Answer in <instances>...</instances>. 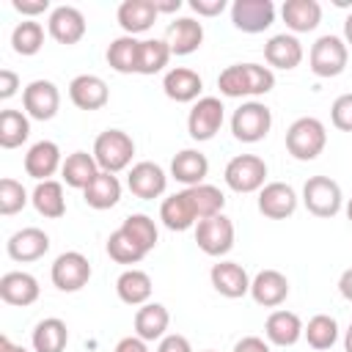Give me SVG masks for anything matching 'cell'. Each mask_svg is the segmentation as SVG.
<instances>
[{"instance_id": "cell-1", "label": "cell", "mask_w": 352, "mask_h": 352, "mask_svg": "<svg viewBox=\"0 0 352 352\" xmlns=\"http://www.w3.org/2000/svg\"><path fill=\"white\" fill-rule=\"evenodd\" d=\"M275 85V74L267 66L258 63H234L228 69L220 72L217 77V88L223 96L239 99V96H261L267 91H272Z\"/></svg>"}, {"instance_id": "cell-2", "label": "cell", "mask_w": 352, "mask_h": 352, "mask_svg": "<svg viewBox=\"0 0 352 352\" xmlns=\"http://www.w3.org/2000/svg\"><path fill=\"white\" fill-rule=\"evenodd\" d=\"M327 146V129L319 118L314 116H302L297 118L289 129H286V148L294 160H316Z\"/></svg>"}, {"instance_id": "cell-3", "label": "cell", "mask_w": 352, "mask_h": 352, "mask_svg": "<svg viewBox=\"0 0 352 352\" xmlns=\"http://www.w3.org/2000/svg\"><path fill=\"white\" fill-rule=\"evenodd\" d=\"M132 154H135V140L121 129H104L94 140V160L104 173L124 170L132 162Z\"/></svg>"}, {"instance_id": "cell-4", "label": "cell", "mask_w": 352, "mask_h": 352, "mask_svg": "<svg viewBox=\"0 0 352 352\" xmlns=\"http://www.w3.org/2000/svg\"><path fill=\"white\" fill-rule=\"evenodd\" d=\"M270 126H272V113L261 102H245L231 116V132L242 143H258V140H264L267 132H270Z\"/></svg>"}, {"instance_id": "cell-5", "label": "cell", "mask_w": 352, "mask_h": 352, "mask_svg": "<svg viewBox=\"0 0 352 352\" xmlns=\"http://www.w3.org/2000/svg\"><path fill=\"white\" fill-rule=\"evenodd\" d=\"M346 41L338 38V36H319L311 47V55H308V63H311V72L316 77H336L346 69Z\"/></svg>"}, {"instance_id": "cell-6", "label": "cell", "mask_w": 352, "mask_h": 352, "mask_svg": "<svg viewBox=\"0 0 352 352\" xmlns=\"http://www.w3.org/2000/svg\"><path fill=\"white\" fill-rule=\"evenodd\" d=\"M302 204L316 217H333L338 214L344 195H341L338 182H333L330 176H311L302 187Z\"/></svg>"}, {"instance_id": "cell-7", "label": "cell", "mask_w": 352, "mask_h": 352, "mask_svg": "<svg viewBox=\"0 0 352 352\" xmlns=\"http://www.w3.org/2000/svg\"><path fill=\"white\" fill-rule=\"evenodd\" d=\"M226 184L234 192H256L264 187L267 179V162L256 154H239L226 165Z\"/></svg>"}, {"instance_id": "cell-8", "label": "cell", "mask_w": 352, "mask_h": 352, "mask_svg": "<svg viewBox=\"0 0 352 352\" xmlns=\"http://www.w3.org/2000/svg\"><path fill=\"white\" fill-rule=\"evenodd\" d=\"M195 242L206 256H226L234 248V223L220 212L195 226Z\"/></svg>"}, {"instance_id": "cell-9", "label": "cell", "mask_w": 352, "mask_h": 352, "mask_svg": "<svg viewBox=\"0 0 352 352\" xmlns=\"http://www.w3.org/2000/svg\"><path fill=\"white\" fill-rule=\"evenodd\" d=\"M223 102L217 96H201L190 116H187V132L192 140H212L217 129L223 126Z\"/></svg>"}, {"instance_id": "cell-10", "label": "cell", "mask_w": 352, "mask_h": 352, "mask_svg": "<svg viewBox=\"0 0 352 352\" xmlns=\"http://www.w3.org/2000/svg\"><path fill=\"white\" fill-rule=\"evenodd\" d=\"M50 275L60 292H80L91 278V264L80 250H66L52 261Z\"/></svg>"}, {"instance_id": "cell-11", "label": "cell", "mask_w": 352, "mask_h": 352, "mask_svg": "<svg viewBox=\"0 0 352 352\" xmlns=\"http://www.w3.org/2000/svg\"><path fill=\"white\" fill-rule=\"evenodd\" d=\"M231 22L242 33H264L275 22L272 0H234Z\"/></svg>"}, {"instance_id": "cell-12", "label": "cell", "mask_w": 352, "mask_h": 352, "mask_svg": "<svg viewBox=\"0 0 352 352\" xmlns=\"http://www.w3.org/2000/svg\"><path fill=\"white\" fill-rule=\"evenodd\" d=\"M22 104L25 113L36 121H50L55 118L58 107H60V91L55 82L50 80H33L25 91H22Z\"/></svg>"}, {"instance_id": "cell-13", "label": "cell", "mask_w": 352, "mask_h": 352, "mask_svg": "<svg viewBox=\"0 0 352 352\" xmlns=\"http://www.w3.org/2000/svg\"><path fill=\"white\" fill-rule=\"evenodd\" d=\"M160 220L170 231H187L192 223H201V214H198V206H195V198H192L190 187L182 190V192H173L170 198L162 201Z\"/></svg>"}, {"instance_id": "cell-14", "label": "cell", "mask_w": 352, "mask_h": 352, "mask_svg": "<svg viewBox=\"0 0 352 352\" xmlns=\"http://www.w3.org/2000/svg\"><path fill=\"white\" fill-rule=\"evenodd\" d=\"M297 209V192L286 182H270L258 190V212L270 220H286Z\"/></svg>"}, {"instance_id": "cell-15", "label": "cell", "mask_w": 352, "mask_h": 352, "mask_svg": "<svg viewBox=\"0 0 352 352\" xmlns=\"http://www.w3.org/2000/svg\"><path fill=\"white\" fill-rule=\"evenodd\" d=\"M126 184H129L132 195H138V198H143V201H151V198H160V195L165 192L168 176H165V170H162L157 162L143 160V162L132 165V170H129V176H126Z\"/></svg>"}, {"instance_id": "cell-16", "label": "cell", "mask_w": 352, "mask_h": 352, "mask_svg": "<svg viewBox=\"0 0 352 352\" xmlns=\"http://www.w3.org/2000/svg\"><path fill=\"white\" fill-rule=\"evenodd\" d=\"M69 99L80 107V110H102L110 99L107 82L96 74H77L69 82Z\"/></svg>"}, {"instance_id": "cell-17", "label": "cell", "mask_w": 352, "mask_h": 352, "mask_svg": "<svg viewBox=\"0 0 352 352\" xmlns=\"http://www.w3.org/2000/svg\"><path fill=\"white\" fill-rule=\"evenodd\" d=\"M209 278H212L214 292L223 294V297H228V300L245 297V294L250 292V278H248L245 267L236 264V261H217V264L212 267Z\"/></svg>"}, {"instance_id": "cell-18", "label": "cell", "mask_w": 352, "mask_h": 352, "mask_svg": "<svg viewBox=\"0 0 352 352\" xmlns=\"http://www.w3.org/2000/svg\"><path fill=\"white\" fill-rule=\"evenodd\" d=\"M47 28H50V36L55 41H60V44H77L85 36V16L74 6H58V8H52Z\"/></svg>"}, {"instance_id": "cell-19", "label": "cell", "mask_w": 352, "mask_h": 352, "mask_svg": "<svg viewBox=\"0 0 352 352\" xmlns=\"http://www.w3.org/2000/svg\"><path fill=\"white\" fill-rule=\"evenodd\" d=\"M58 168H63L60 162V148L52 140H38L28 148L25 154V173L33 176L36 182H47Z\"/></svg>"}, {"instance_id": "cell-20", "label": "cell", "mask_w": 352, "mask_h": 352, "mask_svg": "<svg viewBox=\"0 0 352 352\" xmlns=\"http://www.w3.org/2000/svg\"><path fill=\"white\" fill-rule=\"evenodd\" d=\"M6 250L14 261H36L50 250V236L41 228L28 226V228H19L16 234H11V239L6 242Z\"/></svg>"}, {"instance_id": "cell-21", "label": "cell", "mask_w": 352, "mask_h": 352, "mask_svg": "<svg viewBox=\"0 0 352 352\" xmlns=\"http://www.w3.org/2000/svg\"><path fill=\"white\" fill-rule=\"evenodd\" d=\"M250 297L264 308H278L289 297V280L278 270H261L250 280Z\"/></svg>"}, {"instance_id": "cell-22", "label": "cell", "mask_w": 352, "mask_h": 352, "mask_svg": "<svg viewBox=\"0 0 352 352\" xmlns=\"http://www.w3.org/2000/svg\"><path fill=\"white\" fill-rule=\"evenodd\" d=\"M38 280L30 275V272H19V270H14V272H6L3 278H0V297H3V302H8V305H33L36 300H38Z\"/></svg>"}, {"instance_id": "cell-23", "label": "cell", "mask_w": 352, "mask_h": 352, "mask_svg": "<svg viewBox=\"0 0 352 352\" xmlns=\"http://www.w3.org/2000/svg\"><path fill=\"white\" fill-rule=\"evenodd\" d=\"M165 41L173 55H190L204 44V28H201V22H195L190 16H179L168 25Z\"/></svg>"}, {"instance_id": "cell-24", "label": "cell", "mask_w": 352, "mask_h": 352, "mask_svg": "<svg viewBox=\"0 0 352 352\" xmlns=\"http://www.w3.org/2000/svg\"><path fill=\"white\" fill-rule=\"evenodd\" d=\"M302 322L294 311H272L264 322V336L275 346H292L302 338Z\"/></svg>"}, {"instance_id": "cell-25", "label": "cell", "mask_w": 352, "mask_h": 352, "mask_svg": "<svg viewBox=\"0 0 352 352\" xmlns=\"http://www.w3.org/2000/svg\"><path fill=\"white\" fill-rule=\"evenodd\" d=\"M204 82L198 77V72L187 69V66H176L165 74L162 80V91L168 99L173 102H198V94H201Z\"/></svg>"}, {"instance_id": "cell-26", "label": "cell", "mask_w": 352, "mask_h": 352, "mask_svg": "<svg viewBox=\"0 0 352 352\" xmlns=\"http://www.w3.org/2000/svg\"><path fill=\"white\" fill-rule=\"evenodd\" d=\"M157 6L154 0H124L118 6V25L124 28L126 36H135V33H143L154 25L157 19Z\"/></svg>"}, {"instance_id": "cell-27", "label": "cell", "mask_w": 352, "mask_h": 352, "mask_svg": "<svg viewBox=\"0 0 352 352\" xmlns=\"http://www.w3.org/2000/svg\"><path fill=\"white\" fill-rule=\"evenodd\" d=\"M206 173H209V160H206V154H201V151H195V148L179 151V154L173 157V162H170V176H173L176 182L187 184V187L204 184Z\"/></svg>"}, {"instance_id": "cell-28", "label": "cell", "mask_w": 352, "mask_h": 352, "mask_svg": "<svg viewBox=\"0 0 352 352\" xmlns=\"http://www.w3.org/2000/svg\"><path fill=\"white\" fill-rule=\"evenodd\" d=\"M170 324V314L162 302H146L135 314V336L143 341L165 338V330Z\"/></svg>"}, {"instance_id": "cell-29", "label": "cell", "mask_w": 352, "mask_h": 352, "mask_svg": "<svg viewBox=\"0 0 352 352\" xmlns=\"http://www.w3.org/2000/svg\"><path fill=\"white\" fill-rule=\"evenodd\" d=\"M264 58H267L270 66L289 72V69L300 66V60H302V44L297 41V36L278 33V36H272V38L264 44Z\"/></svg>"}, {"instance_id": "cell-30", "label": "cell", "mask_w": 352, "mask_h": 352, "mask_svg": "<svg viewBox=\"0 0 352 352\" xmlns=\"http://www.w3.org/2000/svg\"><path fill=\"white\" fill-rule=\"evenodd\" d=\"M280 14L286 28L294 33H308L322 22V6L316 0H286Z\"/></svg>"}, {"instance_id": "cell-31", "label": "cell", "mask_w": 352, "mask_h": 352, "mask_svg": "<svg viewBox=\"0 0 352 352\" xmlns=\"http://www.w3.org/2000/svg\"><path fill=\"white\" fill-rule=\"evenodd\" d=\"M82 195H85V204L88 206H94V209H110V206H116L121 201V182H118L116 173L99 170L96 179L82 190Z\"/></svg>"}, {"instance_id": "cell-32", "label": "cell", "mask_w": 352, "mask_h": 352, "mask_svg": "<svg viewBox=\"0 0 352 352\" xmlns=\"http://www.w3.org/2000/svg\"><path fill=\"white\" fill-rule=\"evenodd\" d=\"M116 292L126 305H146L151 297V278L143 270H124L116 280Z\"/></svg>"}, {"instance_id": "cell-33", "label": "cell", "mask_w": 352, "mask_h": 352, "mask_svg": "<svg viewBox=\"0 0 352 352\" xmlns=\"http://www.w3.org/2000/svg\"><path fill=\"white\" fill-rule=\"evenodd\" d=\"M33 349L36 352H63L66 344H69V330H66V322L58 319V316H47L36 324L33 330Z\"/></svg>"}, {"instance_id": "cell-34", "label": "cell", "mask_w": 352, "mask_h": 352, "mask_svg": "<svg viewBox=\"0 0 352 352\" xmlns=\"http://www.w3.org/2000/svg\"><path fill=\"white\" fill-rule=\"evenodd\" d=\"M60 173H63V182H66L69 187H74V190H85V187H88V184L96 179L99 165H96L94 154L74 151V154H69V157L63 160Z\"/></svg>"}, {"instance_id": "cell-35", "label": "cell", "mask_w": 352, "mask_h": 352, "mask_svg": "<svg viewBox=\"0 0 352 352\" xmlns=\"http://www.w3.org/2000/svg\"><path fill=\"white\" fill-rule=\"evenodd\" d=\"M30 201H33L36 212H38V214H44V217H50V220H58V217H63V212H66L63 184H60V182H55V179L38 182V184H36V190H33V195H30Z\"/></svg>"}, {"instance_id": "cell-36", "label": "cell", "mask_w": 352, "mask_h": 352, "mask_svg": "<svg viewBox=\"0 0 352 352\" xmlns=\"http://www.w3.org/2000/svg\"><path fill=\"white\" fill-rule=\"evenodd\" d=\"M138 58H140V41L135 36H118L107 47V63L118 74H132L138 72Z\"/></svg>"}, {"instance_id": "cell-37", "label": "cell", "mask_w": 352, "mask_h": 352, "mask_svg": "<svg viewBox=\"0 0 352 352\" xmlns=\"http://www.w3.org/2000/svg\"><path fill=\"white\" fill-rule=\"evenodd\" d=\"M302 336H305L308 346L324 352V349H330V346L338 341V324H336L333 316H327V314H316V316L308 319Z\"/></svg>"}, {"instance_id": "cell-38", "label": "cell", "mask_w": 352, "mask_h": 352, "mask_svg": "<svg viewBox=\"0 0 352 352\" xmlns=\"http://www.w3.org/2000/svg\"><path fill=\"white\" fill-rule=\"evenodd\" d=\"M170 47L165 38H146L140 41V58H138V74H157L170 60Z\"/></svg>"}, {"instance_id": "cell-39", "label": "cell", "mask_w": 352, "mask_h": 352, "mask_svg": "<svg viewBox=\"0 0 352 352\" xmlns=\"http://www.w3.org/2000/svg\"><path fill=\"white\" fill-rule=\"evenodd\" d=\"M30 135V121L19 110H3L0 113V146L3 148H16L28 140Z\"/></svg>"}, {"instance_id": "cell-40", "label": "cell", "mask_w": 352, "mask_h": 352, "mask_svg": "<svg viewBox=\"0 0 352 352\" xmlns=\"http://www.w3.org/2000/svg\"><path fill=\"white\" fill-rule=\"evenodd\" d=\"M107 253H110V258L118 261V264H138V261L146 256V250H143L124 228H118V231H113V234L107 236Z\"/></svg>"}, {"instance_id": "cell-41", "label": "cell", "mask_w": 352, "mask_h": 352, "mask_svg": "<svg viewBox=\"0 0 352 352\" xmlns=\"http://www.w3.org/2000/svg\"><path fill=\"white\" fill-rule=\"evenodd\" d=\"M44 44V28L38 22H19L11 33V47L16 55H36Z\"/></svg>"}, {"instance_id": "cell-42", "label": "cell", "mask_w": 352, "mask_h": 352, "mask_svg": "<svg viewBox=\"0 0 352 352\" xmlns=\"http://www.w3.org/2000/svg\"><path fill=\"white\" fill-rule=\"evenodd\" d=\"M121 228L148 253V250H154V245H157V226H154V220L148 217V214H129L124 223H121Z\"/></svg>"}, {"instance_id": "cell-43", "label": "cell", "mask_w": 352, "mask_h": 352, "mask_svg": "<svg viewBox=\"0 0 352 352\" xmlns=\"http://www.w3.org/2000/svg\"><path fill=\"white\" fill-rule=\"evenodd\" d=\"M28 204V192L16 179H0V214H16L19 209H25Z\"/></svg>"}, {"instance_id": "cell-44", "label": "cell", "mask_w": 352, "mask_h": 352, "mask_svg": "<svg viewBox=\"0 0 352 352\" xmlns=\"http://www.w3.org/2000/svg\"><path fill=\"white\" fill-rule=\"evenodd\" d=\"M333 126L341 132H352V94H341L330 107Z\"/></svg>"}, {"instance_id": "cell-45", "label": "cell", "mask_w": 352, "mask_h": 352, "mask_svg": "<svg viewBox=\"0 0 352 352\" xmlns=\"http://www.w3.org/2000/svg\"><path fill=\"white\" fill-rule=\"evenodd\" d=\"M157 352H192V346H190V341H187L184 336L170 333V336H165V338L160 341Z\"/></svg>"}, {"instance_id": "cell-46", "label": "cell", "mask_w": 352, "mask_h": 352, "mask_svg": "<svg viewBox=\"0 0 352 352\" xmlns=\"http://www.w3.org/2000/svg\"><path fill=\"white\" fill-rule=\"evenodd\" d=\"M190 8L201 16H217L226 8V0H190Z\"/></svg>"}, {"instance_id": "cell-47", "label": "cell", "mask_w": 352, "mask_h": 352, "mask_svg": "<svg viewBox=\"0 0 352 352\" xmlns=\"http://www.w3.org/2000/svg\"><path fill=\"white\" fill-rule=\"evenodd\" d=\"M19 88V77L11 69H0V99H11Z\"/></svg>"}, {"instance_id": "cell-48", "label": "cell", "mask_w": 352, "mask_h": 352, "mask_svg": "<svg viewBox=\"0 0 352 352\" xmlns=\"http://www.w3.org/2000/svg\"><path fill=\"white\" fill-rule=\"evenodd\" d=\"M11 6L25 16H36V14H44L50 8V0H14Z\"/></svg>"}, {"instance_id": "cell-49", "label": "cell", "mask_w": 352, "mask_h": 352, "mask_svg": "<svg viewBox=\"0 0 352 352\" xmlns=\"http://www.w3.org/2000/svg\"><path fill=\"white\" fill-rule=\"evenodd\" d=\"M234 352H272V349H270V344H267L264 338H258V336H245V338L236 341Z\"/></svg>"}, {"instance_id": "cell-50", "label": "cell", "mask_w": 352, "mask_h": 352, "mask_svg": "<svg viewBox=\"0 0 352 352\" xmlns=\"http://www.w3.org/2000/svg\"><path fill=\"white\" fill-rule=\"evenodd\" d=\"M113 352H148V346H146L143 338H138V336H126V338H121V341L116 344Z\"/></svg>"}, {"instance_id": "cell-51", "label": "cell", "mask_w": 352, "mask_h": 352, "mask_svg": "<svg viewBox=\"0 0 352 352\" xmlns=\"http://www.w3.org/2000/svg\"><path fill=\"white\" fill-rule=\"evenodd\" d=\"M338 292H341V297H344V300H349V302H352V267L341 272V278H338Z\"/></svg>"}, {"instance_id": "cell-52", "label": "cell", "mask_w": 352, "mask_h": 352, "mask_svg": "<svg viewBox=\"0 0 352 352\" xmlns=\"http://www.w3.org/2000/svg\"><path fill=\"white\" fill-rule=\"evenodd\" d=\"M154 6H157V11L173 14V11H179V8H182V0H168V3H157V0H154Z\"/></svg>"}, {"instance_id": "cell-53", "label": "cell", "mask_w": 352, "mask_h": 352, "mask_svg": "<svg viewBox=\"0 0 352 352\" xmlns=\"http://www.w3.org/2000/svg\"><path fill=\"white\" fill-rule=\"evenodd\" d=\"M0 352H28V349H25V346H19V344H14L11 338H6V336H3V338H0Z\"/></svg>"}, {"instance_id": "cell-54", "label": "cell", "mask_w": 352, "mask_h": 352, "mask_svg": "<svg viewBox=\"0 0 352 352\" xmlns=\"http://www.w3.org/2000/svg\"><path fill=\"white\" fill-rule=\"evenodd\" d=\"M344 38H346V44H352V14L344 22Z\"/></svg>"}, {"instance_id": "cell-55", "label": "cell", "mask_w": 352, "mask_h": 352, "mask_svg": "<svg viewBox=\"0 0 352 352\" xmlns=\"http://www.w3.org/2000/svg\"><path fill=\"white\" fill-rule=\"evenodd\" d=\"M344 349H346V352H352V324L346 327V336H344Z\"/></svg>"}, {"instance_id": "cell-56", "label": "cell", "mask_w": 352, "mask_h": 352, "mask_svg": "<svg viewBox=\"0 0 352 352\" xmlns=\"http://www.w3.org/2000/svg\"><path fill=\"white\" fill-rule=\"evenodd\" d=\"M346 217L352 220V198H349V204H346Z\"/></svg>"}, {"instance_id": "cell-57", "label": "cell", "mask_w": 352, "mask_h": 352, "mask_svg": "<svg viewBox=\"0 0 352 352\" xmlns=\"http://www.w3.org/2000/svg\"><path fill=\"white\" fill-rule=\"evenodd\" d=\"M204 352H214V349H204Z\"/></svg>"}]
</instances>
